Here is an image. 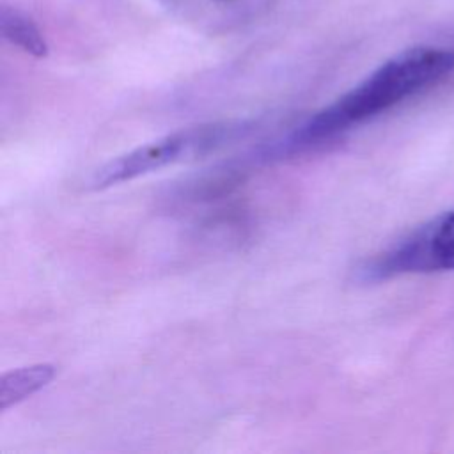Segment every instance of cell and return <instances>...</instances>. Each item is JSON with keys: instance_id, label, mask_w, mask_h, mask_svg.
<instances>
[{"instance_id": "cell-3", "label": "cell", "mask_w": 454, "mask_h": 454, "mask_svg": "<svg viewBox=\"0 0 454 454\" xmlns=\"http://www.w3.org/2000/svg\"><path fill=\"white\" fill-rule=\"evenodd\" d=\"M454 270V211L440 213L358 268V278L378 282L408 273Z\"/></svg>"}, {"instance_id": "cell-1", "label": "cell", "mask_w": 454, "mask_h": 454, "mask_svg": "<svg viewBox=\"0 0 454 454\" xmlns=\"http://www.w3.org/2000/svg\"><path fill=\"white\" fill-rule=\"evenodd\" d=\"M454 69V48H410L372 71L364 82L319 110L294 129L273 153H291L328 140L340 131L360 124L399 105L406 98L436 83Z\"/></svg>"}, {"instance_id": "cell-2", "label": "cell", "mask_w": 454, "mask_h": 454, "mask_svg": "<svg viewBox=\"0 0 454 454\" xmlns=\"http://www.w3.org/2000/svg\"><path fill=\"white\" fill-rule=\"evenodd\" d=\"M252 129V121H222L170 133L101 165L89 177V186L103 190L170 163L206 156L231 142L245 138Z\"/></svg>"}, {"instance_id": "cell-4", "label": "cell", "mask_w": 454, "mask_h": 454, "mask_svg": "<svg viewBox=\"0 0 454 454\" xmlns=\"http://www.w3.org/2000/svg\"><path fill=\"white\" fill-rule=\"evenodd\" d=\"M53 378L55 365L51 364H35L4 372L0 378V408L7 410L9 406L27 399L39 388L46 387Z\"/></svg>"}, {"instance_id": "cell-5", "label": "cell", "mask_w": 454, "mask_h": 454, "mask_svg": "<svg viewBox=\"0 0 454 454\" xmlns=\"http://www.w3.org/2000/svg\"><path fill=\"white\" fill-rule=\"evenodd\" d=\"M0 30H2L4 39H7L11 44L21 48L28 55L37 57V59H43L48 55L46 39L43 37L37 25L23 12L11 9V7H2Z\"/></svg>"}, {"instance_id": "cell-6", "label": "cell", "mask_w": 454, "mask_h": 454, "mask_svg": "<svg viewBox=\"0 0 454 454\" xmlns=\"http://www.w3.org/2000/svg\"><path fill=\"white\" fill-rule=\"evenodd\" d=\"M216 2H222V4H229V2H234V0H216Z\"/></svg>"}]
</instances>
